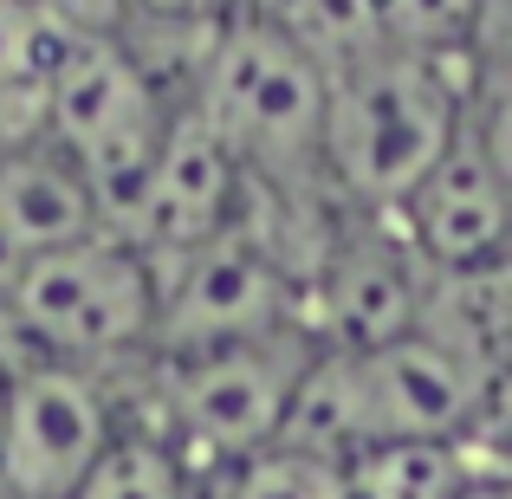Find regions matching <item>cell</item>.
I'll use <instances>...</instances> for the list:
<instances>
[{
  "label": "cell",
  "instance_id": "obj_21",
  "mask_svg": "<svg viewBox=\"0 0 512 499\" xmlns=\"http://www.w3.org/2000/svg\"><path fill=\"white\" fill-rule=\"evenodd\" d=\"M461 499H512V467H480Z\"/></svg>",
  "mask_w": 512,
  "mask_h": 499
},
{
  "label": "cell",
  "instance_id": "obj_13",
  "mask_svg": "<svg viewBox=\"0 0 512 499\" xmlns=\"http://www.w3.org/2000/svg\"><path fill=\"white\" fill-rule=\"evenodd\" d=\"M474 474L480 461L467 441H376L344 461L350 499H461Z\"/></svg>",
  "mask_w": 512,
  "mask_h": 499
},
{
  "label": "cell",
  "instance_id": "obj_5",
  "mask_svg": "<svg viewBox=\"0 0 512 499\" xmlns=\"http://www.w3.org/2000/svg\"><path fill=\"white\" fill-rule=\"evenodd\" d=\"M305 331V279L247 221L156 266V357Z\"/></svg>",
  "mask_w": 512,
  "mask_h": 499
},
{
  "label": "cell",
  "instance_id": "obj_3",
  "mask_svg": "<svg viewBox=\"0 0 512 499\" xmlns=\"http://www.w3.org/2000/svg\"><path fill=\"white\" fill-rule=\"evenodd\" d=\"M13 363L104 370L156 350V266L117 234H91L20 266L0 292V350Z\"/></svg>",
  "mask_w": 512,
  "mask_h": 499
},
{
  "label": "cell",
  "instance_id": "obj_17",
  "mask_svg": "<svg viewBox=\"0 0 512 499\" xmlns=\"http://www.w3.org/2000/svg\"><path fill=\"white\" fill-rule=\"evenodd\" d=\"M487 7L493 0H383V46L435 59L454 72V59L487 26Z\"/></svg>",
  "mask_w": 512,
  "mask_h": 499
},
{
  "label": "cell",
  "instance_id": "obj_20",
  "mask_svg": "<svg viewBox=\"0 0 512 499\" xmlns=\"http://www.w3.org/2000/svg\"><path fill=\"white\" fill-rule=\"evenodd\" d=\"M474 143L487 150V163L500 169V182L512 188V78L487 91V104L474 111Z\"/></svg>",
  "mask_w": 512,
  "mask_h": 499
},
{
  "label": "cell",
  "instance_id": "obj_7",
  "mask_svg": "<svg viewBox=\"0 0 512 499\" xmlns=\"http://www.w3.org/2000/svg\"><path fill=\"white\" fill-rule=\"evenodd\" d=\"M117 402L98 370L72 363H13L7 435H0V493L13 499H78L91 467L111 454Z\"/></svg>",
  "mask_w": 512,
  "mask_h": 499
},
{
  "label": "cell",
  "instance_id": "obj_11",
  "mask_svg": "<svg viewBox=\"0 0 512 499\" xmlns=\"http://www.w3.org/2000/svg\"><path fill=\"white\" fill-rule=\"evenodd\" d=\"M389 227L422 260V273L448 279V286L512 266V188L474 143V117H467V137L448 150V163L402 201Z\"/></svg>",
  "mask_w": 512,
  "mask_h": 499
},
{
  "label": "cell",
  "instance_id": "obj_9",
  "mask_svg": "<svg viewBox=\"0 0 512 499\" xmlns=\"http://www.w3.org/2000/svg\"><path fill=\"white\" fill-rule=\"evenodd\" d=\"M428 273L389 221H363L344 247H325V260L305 279V331L325 350H376L422 331L428 318Z\"/></svg>",
  "mask_w": 512,
  "mask_h": 499
},
{
  "label": "cell",
  "instance_id": "obj_23",
  "mask_svg": "<svg viewBox=\"0 0 512 499\" xmlns=\"http://www.w3.org/2000/svg\"><path fill=\"white\" fill-rule=\"evenodd\" d=\"M7 143H13V124H7V111H0V156H7Z\"/></svg>",
  "mask_w": 512,
  "mask_h": 499
},
{
  "label": "cell",
  "instance_id": "obj_6",
  "mask_svg": "<svg viewBox=\"0 0 512 499\" xmlns=\"http://www.w3.org/2000/svg\"><path fill=\"white\" fill-rule=\"evenodd\" d=\"M312 357H318L312 331H279V337H253V344L163 357L169 441L195 448V454H214L227 467L279 448L292 396H299Z\"/></svg>",
  "mask_w": 512,
  "mask_h": 499
},
{
  "label": "cell",
  "instance_id": "obj_18",
  "mask_svg": "<svg viewBox=\"0 0 512 499\" xmlns=\"http://www.w3.org/2000/svg\"><path fill=\"white\" fill-rule=\"evenodd\" d=\"M221 499H350V480H344V461L299 454V448H266L253 461L227 467Z\"/></svg>",
  "mask_w": 512,
  "mask_h": 499
},
{
  "label": "cell",
  "instance_id": "obj_2",
  "mask_svg": "<svg viewBox=\"0 0 512 499\" xmlns=\"http://www.w3.org/2000/svg\"><path fill=\"white\" fill-rule=\"evenodd\" d=\"M188 104L247 182L299 208L305 188H325V65L266 13H234L214 39H201Z\"/></svg>",
  "mask_w": 512,
  "mask_h": 499
},
{
  "label": "cell",
  "instance_id": "obj_22",
  "mask_svg": "<svg viewBox=\"0 0 512 499\" xmlns=\"http://www.w3.org/2000/svg\"><path fill=\"white\" fill-rule=\"evenodd\" d=\"M7 396H13V350H0V435H7Z\"/></svg>",
  "mask_w": 512,
  "mask_h": 499
},
{
  "label": "cell",
  "instance_id": "obj_19",
  "mask_svg": "<svg viewBox=\"0 0 512 499\" xmlns=\"http://www.w3.org/2000/svg\"><path fill=\"white\" fill-rule=\"evenodd\" d=\"M117 13L150 20V26H169V33H201V39H214L227 20H234L227 0H117Z\"/></svg>",
  "mask_w": 512,
  "mask_h": 499
},
{
  "label": "cell",
  "instance_id": "obj_16",
  "mask_svg": "<svg viewBox=\"0 0 512 499\" xmlns=\"http://www.w3.org/2000/svg\"><path fill=\"white\" fill-rule=\"evenodd\" d=\"M78 26L39 0H0V111L7 98H39Z\"/></svg>",
  "mask_w": 512,
  "mask_h": 499
},
{
  "label": "cell",
  "instance_id": "obj_4",
  "mask_svg": "<svg viewBox=\"0 0 512 499\" xmlns=\"http://www.w3.org/2000/svg\"><path fill=\"white\" fill-rule=\"evenodd\" d=\"M175 104L163 98L156 72L124 46V39L78 26L65 39L59 65H52L46 91H39V124L33 137H46L65 163H78L104 201V227L117 234V221L130 214L143 175H150L156 150L169 137Z\"/></svg>",
  "mask_w": 512,
  "mask_h": 499
},
{
  "label": "cell",
  "instance_id": "obj_14",
  "mask_svg": "<svg viewBox=\"0 0 512 499\" xmlns=\"http://www.w3.org/2000/svg\"><path fill=\"white\" fill-rule=\"evenodd\" d=\"M253 13H266L325 72H338V65L383 46V0H260Z\"/></svg>",
  "mask_w": 512,
  "mask_h": 499
},
{
  "label": "cell",
  "instance_id": "obj_15",
  "mask_svg": "<svg viewBox=\"0 0 512 499\" xmlns=\"http://www.w3.org/2000/svg\"><path fill=\"white\" fill-rule=\"evenodd\" d=\"M78 499H188V467L182 448L169 435H143V428H124L111 441L91 480L78 487Z\"/></svg>",
  "mask_w": 512,
  "mask_h": 499
},
{
  "label": "cell",
  "instance_id": "obj_8",
  "mask_svg": "<svg viewBox=\"0 0 512 499\" xmlns=\"http://www.w3.org/2000/svg\"><path fill=\"white\" fill-rule=\"evenodd\" d=\"M363 376V428L376 441H467L493 409V370L480 350L448 325L422 318V331L396 344L357 350Z\"/></svg>",
  "mask_w": 512,
  "mask_h": 499
},
{
  "label": "cell",
  "instance_id": "obj_10",
  "mask_svg": "<svg viewBox=\"0 0 512 499\" xmlns=\"http://www.w3.org/2000/svg\"><path fill=\"white\" fill-rule=\"evenodd\" d=\"M240 195H247V175L234 169L221 137L182 98L137 201L117 221V240H130L137 253H150V266H163L175 253H195L208 240H221L227 227H240Z\"/></svg>",
  "mask_w": 512,
  "mask_h": 499
},
{
  "label": "cell",
  "instance_id": "obj_1",
  "mask_svg": "<svg viewBox=\"0 0 512 499\" xmlns=\"http://www.w3.org/2000/svg\"><path fill=\"white\" fill-rule=\"evenodd\" d=\"M467 117L461 78L415 52L376 46L325 72V195L357 221H396L467 137Z\"/></svg>",
  "mask_w": 512,
  "mask_h": 499
},
{
  "label": "cell",
  "instance_id": "obj_12",
  "mask_svg": "<svg viewBox=\"0 0 512 499\" xmlns=\"http://www.w3.org/2000/svg\"><path fill=\"white\" fill-rule=\"evenodd\" d=\"M91 234H111V227L78 163H65L46 137H13L0 156V292L20 266L78 247Z\"/></svg>",
  "mask_w": 512,
  "mask_h": 499
}]
</instances>
